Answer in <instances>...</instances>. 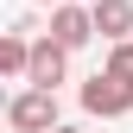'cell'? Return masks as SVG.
<instances>
[{
	"mask_svg": "<svg viewBox=\"0 0 133 133\" xmlns=\"http://www.w3.org/2000/svg\"><path fill=\"white\" fill-rule=\"evenodd\" d=\"M82 114H102V121L133 114V82L114 76V70H95L89 82H82Z\"/></svg>",
	"mask_w": 133,
	"mask_h": 133,
	"instance_id": "1",
	"label": "cell"
},
{
	"mask_svg": "<svg viewBox=\"0 0 133 133\" xmlns=\"http://www.w3.org/2000/svg\"><path fill=\"white\" fill-rule=\"evenodd\" d=\"M6 127L13 133H57V95H44V89H19L6 102Z\"/></svg>",
	"mask_w": 133,
	"mask_h": 133,
	"instance_id": "2",
	"label": "cell"
},
{
	"mask_svg": "<svg viewBox=\"0 0 133 133\" xmlns=\"http://www.w3.org/2000/svg\"><path fill=\"white\" fill-rule=\"evenodd\" d=\"M95 38V13L89 6H51V44H63V51H82V44Z\"/></svg>",
	"mask_w": 133,
	"mask_h": 133,
	"instance_id": "3",
	"label": "cell"
},
{
	"mask_svg": "<svg viewBox=\"0 0 133 133\" xmlns=\"http://www.w3.org/2000/svg\"><path fill=\"white\" fill-rule=\"evenodd\" d=\"M70 76V51H63V44H51V38H38L32 44V89H44V95H57V82Z\"/></svg>",
	"mask_w": 133,
	"mask_h": 133,
	"instance_id": "4",
	"label": "cell"
},
{
	"mask_svg": "<svg viewBox=\"0 0 133 133\" xmlns=\"http://www.w3.org/2000/svg\"><path fill=\"white\" fill-rule=\"evenodd\" d=\"M95 38H108V44H127L133 38V0H95Z\"/></svg>",
	"mask_w": 133,
	"mask_h": 133,
	"instance_id": "5",
	"label": "cell"
},
{
	"mask_svg": "<svg viewBox=\"0 0 133 133\" xmlns=\"http://www.w3.org/2000/svg\"><path fill=\"white\" fill-rule=\"evenodd\" d=\"M0 70H6V76H32V38H25V25H13L6 32V44H0Z\"/></svg>",
	"mask_w": 133,
	"mask_h": 133,
	"instance_id": "6",
	"label": "cell"
},
{
	"mask_svg": "<svg viewBox=\"0 0 133 133\" xmlns=\"http://www.w3.org/2000/svg\"><path fill=\"white\" fill-rule=\"evenodd\" d=\"M108 70L133 82V38H127V44H114V51H108Z\"/></svg>",
	"mask_w": 133,
	"mask_h": 133,
	"instance_id": "7",
	"label": "cell"
},
{
	"mask_svg": "<svg viewBox=\"0 0 133 133\" xmlns=\"http://www.w3.org/2000/svg\"><path fill=\"white\" fill-rule=\"evenodd\" d=\"M38 6H63V0H38Z\"/></svg>",
	"mask_w": 133,
	"mask_h": 133,
	"instance_id": "8",
	"label": "cell"
},
{
	"mask_svg": "<svg viewBox=\"0 0 133 133\" xmlns=\"http://www.w3.org/2000/svg\"><path fill=\"white\" fill-rule=\"evenodd\" d=\"M57 133H76V127H57Z\"/></svg>",
	"mask_w": 133,
	"mask_h": 133,
	"instance_id": "9",
	"label": "cell"
},
{
	"mask_svg": "<svg viewBox=\"0 0 133 133\" xmlns=\"http://www.w3.org/2000/svg\"><path fill=\"white\" fill-rule=\"evenodd\" d=\"M89 6H95V0H89Z\"/></svg>",
	"mask_w": 133,
	"mask_h": 133,
	"instance_id": "10",
	"label": "cell"
}]
</instances>
